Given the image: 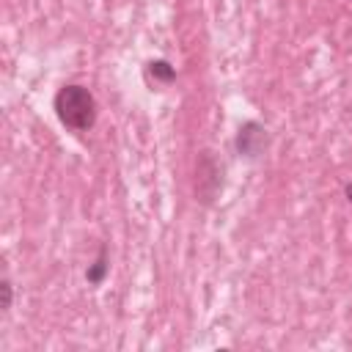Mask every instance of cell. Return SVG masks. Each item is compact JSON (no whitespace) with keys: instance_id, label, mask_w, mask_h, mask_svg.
<instances>
[{"instance_id":"6da1fadb","label":"cell","mask_w":352,"mask_h":352,"mask_svg":"<svg viewBox=\"0 0 352 352\" xmlns=\"http://www.w3.org/2000/svg\"><path fill=\"white\" fill-rule=\"evenodd\" d=\"M52 107H55L58 121L66 129H74V132H88L96 124V116H99L96 96L80 82L60 85L55 99H52Z\"/></svg>"},{"instance_id":"7a4b0ae2","label":"cell","mask_w":352,"mask_h":352,"mask_svg":"<svg viewBox=\"0 0 352 352\" xmlns=\"http://www.w3.org/2000/svg\"><path fill=\"white\" fill-rule=\"evenodd\" d=\"M223 190V165L214 160L209 148H204L195 160V201L212 206Z\"/></svg>"},{"instance_id":"3957f363","label":"cell","mask_w":352,"mask_h":352,"mask_svg":"<svg viewBox=\"0 0 352 352\" xmlns=\"http://www.w3.org/2000/svg\"><path fill=\"white\" fill-rule=\"evenodd\" d=\"M234 148H236V154L242 160H250V162L261 160L267 154V148H270V132H267V126L258 124V121H245L236 129Z\"/></svg>"},{"instance_id":"277c9868","label":"cell","mask_w":352,"mask_h":352,"mask_svg":"<svg viewBox=\"0 0 352 352\" xmlns=\"http://www.w3.org/2000/svg\"><path fill=\"white\" fill-rule=\"evenodd\" d=\"M107 270H110V258H107V245H99V253L94 258V264H88L85 270V280L91 286H99L104 278H107Z\"/></svg>"},{"instance_id":"5b68a950","label":"cell","mask_w":352,"mask_h":352,"mask_svg":"<svg viewBox=\"0 0 352 352\" xmlns=\"http://www.w3.org/2000/svg\"><path fill=\"white\" fill-rule=\"evenodd\" d=\"M146 77H148V80H154V82L170 85V82L176 80V69L170 66V60L157 58V60H148V63H146Z\"/></svg>"},{"instance_id":"8992f818","label":"cell","mask_w":352,"mask_h":352,"mask_svg":"<svg viewBox=\"0 0 352 352\" xmlns=\"http://www.w3.org/2000/svg\"><path fill=\"white\" fill-rule=\"evenodd\" d=\"M0 289H3V311H8L11 308V300H14V286H11L8 278H3L0 280Z\"/></svg>"},{"instance_id":"52a82bcc","label":"cell","mask_w":352,"mask_h":352,"mask_svg":"<svg viewBox=\"0 0 352 352\" xmlns=\"http://www.w3.org/2000/svg\"><path fill=\"white\" fill-rule=\"evenodd\" d=\"M344 195H346V201L352 204V182H346V184H344Z\"/></svg>"}]
</instances>
